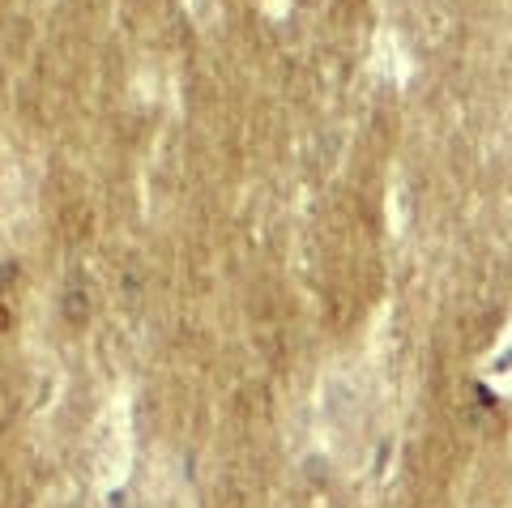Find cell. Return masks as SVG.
I'll list each match as a JSON object with an SVG mask.
<instances>
[{
	"instance_id": "cell-3",
	"label": "cell",
	"mask_w": 512,
	"mask_h": 508,
	"mask_svg": "<svg viewBox=\"0 0 512 508\" xmlns=\"http://www.w3.org/2000/svg\"><path fill=\"white\" fill-rule=\"evenodd\" d=\"M376 47H380L376 60L384 65V73H389L393 82H402V77H406V60H402V47H397V35H389V30H384Z\"/></svg>"
},
{
	"instance_id": "cell-4",
	"label": "cell",
	"mask_w": 512,
	"mask_h": 508,
	"mask_svg": "<svg viewBox=\"0 0 512 508\" xmlns=\"http://www.w3.org/2000/svg\"><path fill=\"white\" fill-rule=\"evenodd\" d=\"M406 218H410V193H406L402 180H393V193H389V227L402 231Z\"/></svg>"
},
{
	"instance_id": "cell-2",
	"label": "cell",
	"mask_w": 512,
	"mask_h": 508,
	"mask_svg": "<svg viewBox=\"0 0 512 508\" xmlns=\"http://www.w3.org/2000/svg\"><path fill=\"white\" fill-rule=\"evenodd\" d=\"M94 479H99V491H116L128 483V470H133V406H128L124 393L107 402L103 419H99V444H94Z\"/></svg>"
},
{
	"instance_id": "cell-5",
	"label": "cell",
	"mask_w": 512,
	"mask_h": 508,
	"mask_svg": "<svg viewBox=\"0 0 512 508\" xmlns=\"http://www.w3.org/2000/svg\"><path fill=\"white\" fill-rule=\"evenodd\" d=\"M188 18H197V26H214L218 0H188Z\"/></svg>"
},
{
	"instance_id": "cell-1",
	"label": "cell",
	"mask_w": 512,
	"mask_h": 508,
	"mask_svg": "<svg viewBox=\"0 0 512 508\" xmlns=\"http://www.w3.org/2000/svg\"><path fill=\"white\" fill-rule=\"evenodd\" d=\"M316 423H320V444L338 457L342 466L355 462V444L363 427V406H359V385L350 380V372L333 368L320 380L316 393Z\"/></svg>"
}]
</instances>
